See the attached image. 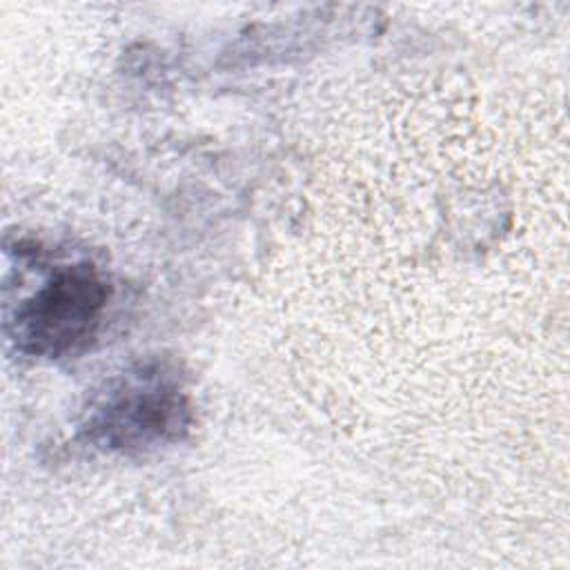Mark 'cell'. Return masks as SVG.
I'll return each mask as SVG.
<instances>
[{"label": "cell", "instance_id": "6da1fadb", "mask_svg": "<svg viewBox=\"0 0 570 570\" xmlns=\"http://www.w3.org/2000/svg\"><path fill=\"white\" fill-rule=\"evenodd\" d=\"M191 403L180 376L165 363L122 372L94 401L82 434L120 454H142L178 443L191 428Z\"/></svg>", "mask_w": 570, "mask_h": 570}, {"label": "cell", "instance_id": "7a4b0ae2", "mask_svg": "<svg viewBox=\"0 0 570 570\" xmlns=\"http://www.w3.org/2000/svg\"><path fill=\"white\" fill-rule=\"evenodd\" d=\"M109 301L102 274L87 261L56 267L22 303L9 325L22 354L60 358L87 347Z\"/></svg>", "mask_w": 570, "mask_h": 570}]
</instances>
